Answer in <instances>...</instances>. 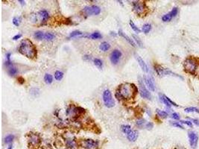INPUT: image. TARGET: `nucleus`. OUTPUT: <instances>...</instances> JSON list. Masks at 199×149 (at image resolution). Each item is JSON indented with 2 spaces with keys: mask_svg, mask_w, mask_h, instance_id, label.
I'll return each mask as SVG.
<instances>
[{
  "mask_svg": "<svg viewBox=\"0 0 199 149\" xmlns=\"http://www.w3.org/2000/svg\"><path fill=\"white\" fill-rule=\"evenodd\" d=\"M137 91V87L134 84H122L118 88L116 96L119 98L118 99H130L136 96Z\"/></svg>",
  "mask_w": 199,
  "mask_h": 149,
  "instance_id": "1",
  "label": "nucleus"
},
{
  "mask_svg": "<svg viewBox=\"0 0 199 149\" xmlns=\"http://www.w3.org/2000/svg\"><path fill=\"white\" fill-rule=\"evenodd\" d=\"M19 51L20 54L28 58L34 59L37 57V49L32 42L28 39L22 40L19 46Z\"/></svg>",
  "mask_w": 199,
  "mask_h": 149,
  "instance_id": "2",
  "label": "nucleus"
},
{
  "mask_svg": "<svg viewBox=\"0 0 199 149\" xmlns=\"http://www.w3.org/2000/svg\"><path fill=\"white\" fill-rule=\"evenodd\" d=\"M184 67L186 72L193 75L197 69V63L193 58L188 57L184 61Z\"/></svg>",
  "mask_w": 199,
  "mask_h": 149,
  "instance_id": "3",
  "label": "nucleus"
},
{
  "mask_svg": "<svg viewBox=\"0 0 199 149\" xmlns=\"http://www.w3.org/2000/svg\"><path fill=\"white\" fill-rule=\"evenodd\" d=\"M154 69H155L156 72L158 73V75L159 76H175V77H178L179 78H181L183 79V78L181 76H178V74L174 73L172 71H171L169 69L163 68V66H160V65H156L154 66Z\"/></svg>",
  "mask_w": 199,
  "mask_h": 149,
  "instance_id": "4",
  "label": "nucleus"
},
{
  "mask_svg": "<svg viewBox=\"0 0 199 149\" xmlns=\"http://www.w3.org/2000/svg\"><path fill=\"white\" fill-rule=\"evenodd\" d=\"M102 98L104 105L106 106L107 108H111L115 105V102H114V98H113L111 92L109 90H105L104 91L102 95Z\"/></svg>",
  "mask_w": 199,
  "mask_h": 149,
  "instance_id": "5",
  "label": "nucleus"
},
{
  "mask_svg": "<svg viewBox=\"0 0 199 149\" xmlns=\"http://www.w3.org/2000/svg\"><path fill=\"white\" fill-rule=\"evenodd\" d=\"M80 145L84 149H98L99 148V142L92 139L83 140L80 142Z\"/></svg>",
  "mask_w": 199,
  "mask_h": 149,
  "instance_id": "6",
  "label": "nucleus"
},
{
  "mask_svg": "<svg viewBox=\"0 0 199 149\" xmlns=\"http://www.w3.org/2000/svg\"><path fill=\"white\" fill-rule=\"evenodd\" d=\"M49 17V12H48L47 11H46V10H41L40 11H38L35 15H34V20H38V22L44 23V22H46V20H48Z\"/></svg>",
  "mask_w": 199,
  "mask_h": 149,
  "instance_id": "7",
  "label": "nucleus"
},
{
  "mask_svg": "<svg viewBox=\"0 0 199 149\" xmlns=\"http://www.w3.org/2000/svg\"><path fill=\"white\" fill-rule=\"evenodd\" d=\"M139 87H140V93L142 98H146V99H151L152 98V95L148 90V89L146 87V85L143 83V81L140 78L139 80Z\"/></svg>",
  "mask_w": 199,
  "mask_h": 149,
  "instance_id": "8",
  "label": "nucleus"
},
{
  "mask_svg": "<svg viewBox=\"0 0 199 149\" xmlns=\"http://www.w3.org/2000/svg\"><path fill=\"white\" fill-rule=\"evenodd\" d=\"M188 138H189V142H190V145L192 149H195L198 145V135L197 133L192 130H190L188 132Z\"/></svg>",
  "mask_w": 199,
  "mask_h": 149,
  "instance_id": "9",
  "label": "nucleus"
},
{
  "mask_svg": "<svg viewBox=\"0 0 199 149\" xmlns=\"http://www.w3.org/2000/svg\"><path fill=\"white\" fill-rule=\"evenodd\" d=\"M83 11L87 16L99 15V13H101V8H99V6L96 5L87 6V7L83 8Z\"/></svg>",
  "mask_w": 199,
  "mask_h": 149,
  "instance_id": "10",
  "label": "nucleus"
},
{
  "mask_svg": "<svg viewBox=\"0 0 199 149\" xmlns=\"http://www.w3.org/2000/svg\"><path fill=\"white\" fill-rule=\"evenodd\" d=\"M133 9L134 11L137 14L140 15L145 11V4L144 2H140V1H135L133 2Z\"/></svg>",
  "mask_w": 199,
  "mask_h": 149,
  "instance_id": "11",
  "label": "nucleus"
},
{
  "mask_svg": "<svg viewBox=\"0 0 199 149\" xmlns=\"http://www.w3.org/2000/svg\"><path fill=\"white\" fill-rule=\"evenodd\" d=\"M40 143V137L37 134H31L29 138V144L31 147H36Z\"/></svg>",
  "mask_w": 199,
  "mask_h": 149,
  "instance_id": "12",
  "label": "nucleus"
},
{
  "mask_svg": "<svg viewBox=\"0 0 199 149\" xmlns=\"http://www.w3.org/2000/svg\"><path fill=\"white\" fill-rule=\"evenodd\" d=\"M83 113H84V110L81 108H77V107H71L66 110L67 115L72 116H78Z\"/></svg>",
  "mask_w": 199,
  "mask_h": 149,
  "instance_id": "13",
  "label": "nucleus"
},
{
  "mask_svg": "<svg viewBox=\"0 0 199 149\" xmlns=\"http://www.w3.org/2000/svg\"><path fill=\"white\" fill-rule=\"evenodd\" d=\"M121 56H122L121 51H120V50H118V49H114V51L111 52V54H110V61H111V63H112L114 65L117 64L119 61H120V57H121Z\"/></svg>",
  "mask_w": 199,
  "mask_h": 149,
  "instance_id": "14",
  "label": "nucleus"
},
{
  "mask_svg": "<svg viewBox=\"0 0 199 149\" xmlns=\"http://www.w3.org/2000/svg\"><path fill=\"white\" fill-rule=\"evenodd\" d=\"M144 80L146 85L151 91L155 90V84L154 82V80L152 77L150 76H144Z\"/></svg>",
  "mask_w": 199,
  "mask_h": 149,
  "instance_id": "15",
  "label": "nucleus"
},
{
  "mask_svg": "<svg viewBox=\"0 0 199 149\" xmlns=\"http://www.w3.org/2000/svg\"><path fill=\"white\" fill-rule=\"evenodd\" d=\"M66 146L67 149H75L77 148V142L75 138H66Z\"/></svg>",
  "mask_w": 199,
  "mask_h": 149,
  "instance_id": "16",
  "label": "nucleus"
},
{
  "mask_svg": "<svg viewBox=\"0 0 199 149\" xmlns=\"http://www.w3.org/2000/svg\"><path fill=\"white\" fill-rule=\"evenodd\" d=\"M135 57H136V59H137V61H138L139 65L140 66L142 69L145 72H148V66H147V64L146 63V62L143 61V59H142L140 56H139L138 55H136Z\"/></svg>",
  "mask_w": 199,
  "mask_h": 149,
  "instance_id": "17",
  "label": "nucleus"
},
{
  "mask_svg": "<svg viewBox=\"0 0 199 149\" xmlns=\"http://www.w3.org/2000/svg\"><path fill=\"white\" fill-rule=\"evenodd\" d=\"M127 139L130 142H135L138 138V132L136 130H131L128 134L126 135Z\"/></svg>",
  "mask_w": 199,
  "mask_h": 149,
  "instance_id": "18",
  "label": "nucleus"
},
{
  "mask_svg": "<svg viewBox=\"0 0 199 149\" xmlns=\"http://www.w3.org/2000/svg\"><path fill=\"white\" fill-rule=\"evenodd\" d=\"M119 34H120V36L122 37L123 38H125V40H127L128 42L129 43L131 44L132 46H134V47H136V43H134V41L132 40V39H131V38L129 37L128 36L127 34H125V33H124L123 31L122 30H119Z\"/></svg>",
  "mask_w": 199,
  "mask_h": 149,
  "instance_id": "19",
  "label": "nucleus"
},
{
  "mask_svg": "<svg viewBox=\"0 0 199 149\" xmlns=\"http://www.w3.org/2000/svg\"><path fill=\"white\" fill-rule=\"evenodd\" d=\"M160 101H161L162 102H163V104H165L166 107H168V108H171L172 107V104L169 103V102L168 100H167L166 96L165 95H163V94H160Z\"/></svg>",
  "mask_w": 199,
  "mask_h": 149,
  "instance_id": "20",
  "label": "nucleus"
},
{
  "mask_svg": "<svg viewBox=\"0 0 199 149\" xmlns=\"http://www.w3.org/2000/svg\"><path fill=\"white\" fill-rule=\"evenodd\" d=\"M110 48V45L108 43V42H103L100 44V46H99V49L103 51H108Z\"/></svg>",
  "mask_w": 199,
  "mask_h": 149,
  "instance_id": "21",
  "label": "nucleus"
},
{
  "mask_svg": "<svg viewBox=\"0 0 199 149\" xmlns=\"http://www.w3.org/2000/svg\"><path fill=\"white\" fill-rule=\"evenodd\" d=\"M86 37L91 38L93 40H98V39H100V38L102 37V35L98 31H95V32H93L91 34H89V36H87Z\"/></svg>",
  "mask_w": 199,
  "mask_h": 149,
  "instance_id": "22",
  "label": "nucleus"
},
{
  "mask_svg": "<svg viewBox=\"0 0 199 149\" xmlns=\"http://www.w3.org/2000/svg\"><path fill=\"white\" fill-rule=\"evenodd\" d=\"M34 37L36 38L37 40H42L45 38V34H44L43 32H42V31H36V32L34 33Z\"/></svg>",
  "mask_w": 199,
  "mask_h": 149,
  "instance_id": "23",
  "label": "nucleus"
},
{
  "mask_svg": "<svg viewBox=\"0 0 199 149\" xmlns=\"http://www.w3.org/2000/svg\"><path fill=\"white\" fill-rule=\"evenodd\" d=\"M14 138H15V136H14V135H13V134L7 135V136H5V143L9 144V145L10 144H11L12 142L14 140Z\"/></svg>",
  "mask_w": 199,
  "mask_h": 149,
  "instance_id": "24",
  "label": "nucleus"
},
{
  "mask_svg": "<svg viewBox=\"0 0 199 149\" xmlns=\"http://www.w3.org/2000/svg\"><path fill=\"white\" fill-rule=\"evenodd\" d=\"M156 113L158 115V116H160V118H163V119H166L168 117V113H166V111H163V110H161L157 109L156 110Z\"/></svg>",
  "mask_w": 199,
  "mask_h": 149,
  "instance_id": "25",
  "label": "nucleus"
},
{
  "mask_svg": "<svg viewBox=\"0 0 199 149\" xmlns=\"http://www.w3.org/2000/svg\"><path fill=\"white\" fill-rule=\"evenodd\" d=\"M151 30H152V25L149 24V23H146V24L143 25L142 31L145 34H148Z\"/></svg>",
  "mask_w": 199,
  "mask_h": 149,
  "instance_id": "26",
  "label": "nucleus"
},
{
  "mask_svg": "<svg viewBox=\"0 0 199 149\" xmlns=\"http://www.w3.org/2000/svg\"><path fill=\"white\" fill-rule=\"evenodd\" d=\"M185 112L186 113H199V109L195 107H189V108H185Z\"/></svg>",
  "mask_w": 199,
  "mask_h": 149,
  "instance_id": "27",
  "label": "nucleus"
},
{
  "mask_svg": "<svg viewBox=\"0 0 199 149\" xmlns=\"http://www.w3.org/2000/svg\"><path fill=\"white\" fill-rule=\"evenodd\" d=\"M121 130H122V131L124 133V134H125L126 135H127V134H128V133L130 132L131 130H132V129H131V128L130 125H122Z\"/></svg>",
  "mask_w": 199,
  "mask_h": 149,
  "instance_id": "28",
  "label": "nucleus"
},
{
  "mask_svg": "<svg viewBox=\"0 0 199 149\" xmlns=\"http://www.w3.org/2000/svg\"><path fill=\"white\" fill-rule=\"evenodd\" d=\"M44 81H45V82H46V84H49L52 83V81H53V77H52V76L50 75V74H46L45 76H44Z\"/></svg>",
  "mask_w": 199,
  "mask_h": 149,
  "instance_id": "29",
  "label": "nucleus"
},
{
  "mask_svg": "<svg viewBox=\"0 0 199 149\" xmlns=\"http://www.w3.org/2000/svg\"><path fill=\"white\" fill-rule=\"evenodd\" d=\"M93 62H94V64H95V66L98 67V68L100 69H102L103 63H102V61H101L100 59L95 58L94 60H93Z\"/></svg>",
  "mask_w": 199,
  "mask_h": 149,
  "instance_id": "30",
  "label": "nucleus"
},
{
  "mask_svg": "<svg viewBox=\"0 0 199 149\" xmlns=\"http://www.w3.org/2000/svg\"><path fill=\"white\" fill-rule=\"evenodd\" d=\"M172 18L173 17H172L170 13H168L162 17V20H163V22H166H166H170V21L172 19Z\"/></svg>",
  "mask_w": 199,
  "mask_h": 149,
  "instance_id": "31",
  "label": "nucleus"
},
{
  "mask_svg": "<svg viewBox=\"0 0 199 149\" xmlns=\"http://www.w3.org/2000/svg\"><path fill=\"white\" fill-rule=\"evenodd\" d=\"M129 24H130V26L131 27V28H132L133 30L135 32H137V33H140L141 32L140 29L138 27L136 26V25L134 23V22H133L132 20H130V22H129Z\"/></svg>",
  "mask_w": 199,
  "mask_h": 149,
  "instance_id": "32",
  "label": "nucleus"
},
{
  "mask_svg": "<svg viewBox=\"0 0 199 149\" xmlns=\"http://www.w3.org/2000/svg\"><path fill=\"white\" fill-rule=\"evenodd\" d=\"M17 72H18V70L17 69V68H15V67H13V66L10 67L9 69L8 70V73L11 76H14L15 75H17Z\"/></svg>",
  "mask_w": 199,
  "mask_h": 149,
  "instance_id": "33",
  "label": "nucleus"
},
{
  "mask_svg": "<svg viewBox=\"0 0 199 149\" xmlns=\"http://www.w3.org/2000/svg\"><path fill=\"white\" fill-rule=\"evenodd\" d=\"M63 77V73L61 71H56L55 72V78L57 81H61Z\"/></svg>",
  "mask_w": 199,
  "mask_h": 149,
  "instance_id": "34",
  "label": "nucleus"
},
{
  "mask_svg": "<svg viewBox=\"0 0 199 149\" xmlns=\"http://www.w3.org/2000/svg\"><path fill=\"white\" fill-rule=\"evenodd\" d=\"M133 37H134V40H135V42H136V43L137 44V45L138 46H140V48L143 47V44H142V42L141 41V40L140 39V38L138 37L137 36V35H133Z\"/></svg>",
  "mask_w": 199,
  "mask_h": 149,
  "instance_id": "35",
  "label": "nucleus"
},
{
  "mask_svg": "<svg viewBox=\"0 0 199 149\" xmlns=\"http://www.w3.org/2000/svg\"><path fill=\"white\" fill-rule=\"evenodd\" d=\"M55 38V35H54L52 33H46L45 34V40H47V41H51Z\"/></svg>",
  "mask_w": 199,
  "mask_h": 149,
  "instance_id": "36",
  "label": "nucleus"
},
{
  "mask_svg": "<svg viewBox=\"0 0 199 149\" xmlns=\"http://www.w3.org/2000/svg\"><path fill=\"white\" fill-rule=\"evenodd\" d=\"M82 34H83V33H82L81 31H78V30L74 31H72V33H70L69 37V38L74 37H77V36H79V35H81Z\"/></svg>",
  "mask_w": 199,
  "mask_h": 149,
  "instance_id": "37",
  "label": "nucleus"
},
{
  "mask_svg": "<svg viewBox=\"0 0 199 149\" xmlns=\"http://www.w3.org/2000/svg\"><path fill=\"white\" fill-rule=\"evenodd\" d=\"M21 23V18L20 17H14L13 19V23L16 26H19V24Z\"/></svg>",
  "mask_w": 199,
  "mask_h": 149,
  "instance_id": "38",
  "label": "nucleus"
},
{
  "mask_svg": "<svg viewBox=\"0 0 199 149\" xmlns=\"http://www.w3.org/2000/svg\"><path fill=\"white\" fill-rule=\"evenodd\" d=\"M169 13H170V14L172 15V17L174 18V17H176L177 14H178V8H177V7H175V8H173L172 10V11L169 12Z\"/></svg>",
  "mask_w": 199,
  "mask_h": 149,
  "instance_id": "39",
  "label": "nucleus"
},
{
  "mask_svg": "<svg viewBox=\"0 0 199 149\" xmlns=\"http://www.w3.org/2000/svg\"><path fill=\"white\" fill-rule=\"evenodd\" d=\"M180 123H182V124H185V125H188V126H190L192 127V122L190 121H187V120H180Z\"/></svg>",
  "mask_w": 199,
  "mask_h": 149,
  "instance_id": "40",
  "label": "nucleus"
},
{
  "mask_svg": "<svg viewBox=\"0 0 199 149\" xmlns=\"http://www.w3.org/2000/svg\"><path fill=\"white\" fill-rule=\"evenodd\" d=\"M172 118L174 120H180V116H179L178 113H173L172 114Z\"/></svg>",
  "mask_w": 199,
  "mask_h": 149,
  "instance_id": "41",
  "label": "nucleus"
},
{
  "mask_svg": "<svg viewBox=\"0 0 199 149\" xmlns=\"http://www.w3.org/2000/svg\"><path fill=\"white\" fill-rule=\"evenodd\" d=\"M172 125L174 127H177V128H181V129H184V127L182 126V125H180V123L179 122H172Z\"/></svg>",
  "mask_w": 199,
  "mask_h": 149,
  "instance_id": "42",
  "label": "nucleus"
},
{
  "mask_svg": "<svg viewBox=\"0 0 199 149\" xmlns=\"http://www.w3.org/2000/svg\"><path fill=\"white\" fill-rule=\"evenodd\" d=\"M145 122L146 121H145L144 119H139L138 121L137 122V125H138V126H142V125H143L145 124Z\"/></svg>",
  "mask_w": 199,
  "mask_h": 149,
  "instance_id": "43",
  "label": "nucleus"
},
{
  "mask_svg": "<svg viewBox=\"0 0 199 149\" xmlns=\"http://www.w3.org/2000/svg\"><path fill=\"white\" fill-rule=\"evenodd\" d=\"M146 128L148 129H152V128H153V124L151 122H148L146 125Z\"/></svg>",
  "mask_w": 199,
  "mask_h": 149,
  "instance_id": "44",
  "label": "nucleus"
},
{
  "mask_svg": "<svg viewBox=\"0 0 199 149\" xmlns=\"http://www.w3.org/2000/svg\"><path fill=\"white\" fill-rule=\"evenodd\" d=\"M21 37H22V34H17V35H15V36L13 37V40H18V39H19V38H20Z\"/></svg>",
  "mask_w": 199,
  "mask_h": 149,
  "instance_id": "45",
  "label": "nucleus"
},
{
  "mask_svg": "<svg viewBox=\"0 0 199 149\" xmlns=\"http://www.w3.org/2000/svg\"><path fill=\"white\" fill-rule=\"evenodd\" d=\"M11 53L8 52L6 54V57H7V61H11Z\"/></svg>",
  "mask_w": 199,
  "mask_h": 149,
  "instance_id": "46",
  "label": "nucleus"
},
{
  "mask_svg": "<svg viewBox=\"0 0 199 149\" xmlns=\"http://www.w3.org/2000/svg\"><path fill=\"white\" fill-rule=\"evenodd\" d=\"M7 149H13V145H12V144H10V145H8V147L7 148Z\"/></svg>",
  "mask_w": 199,
  "mask_h": 149,
  "instance_id": "47",
  "label": "nucleus"
},
{
  "mask_svg": "<svg viewBox=\"0 0 199 149\" xmlns=\"http://www.w3.org/2000/svg\"><path fill=\"white\" fill-rule=\"evenodd\" d=\"M19 2H20V3L22 5H23V4H24V3H25V2H24V1H20V0H19Z\"/></svg>",
  "mask_w": 199,
  "mask_h": 149,
  "instance_id": "48",
  "label": "nucleus"
}]
</instances>
